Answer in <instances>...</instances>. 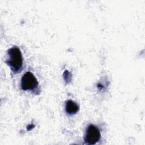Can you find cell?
<instances>
[{
	"label": "cell",
	"instance_id": "3",
	"mask_svg": "<svg viewBox=\"0 0 145 145\" xmlns=\"http://www.w3.org/2000/svg\"><path fill=\"white\" fill-rule=\"evenodd\" d=\"M101 139V133L99 128L95 125L89 124L86 129L84 138L85 143L95 144Z\"/></svg>",
	"mask_w": 145,
	"mask_h": 145
},
{
	"label": "cell",
	"instance_id": "2",
	"mask_svg": "<svg viewBox=\"0 0 145 145\" xmlns=\"http://www.w3.org/2000/svg\"><path fill=\"white\" fill-rule=\"evenodd\" d=\"M21 89L23 91H36L38 89L39 82L37 78L31 71L26 72L22 77Z\"/></svg>",
	"mask_w": 145,
	"mask_h": 145
},
{
	"label": "cell",
	"instance_id": "1",
	"mask_svg": "<svg viewBox=\"0 0 145 145\" xmlns=\"http://www.w3.org/2000/svg\"><path fill=\"white\" fill-rule=\"evenodd\" d=\"M7 58L5 62L10 66L14 74L21 71L23 67V59L20 49L17 46H13L7 50Z\"/></svg>",
	"mask_w": 145,
	"mask_h": 145
},
{
	"label": "cell",
	"instance_id": "4",
	"mask_svg": "<svg viewBox=\"0 0 145 145\" xmlns=\"http://www.w3.org/2000/svg\"><path fill=\"white\" fill-rule=\"evenodd\" d=\"M79 107L76 103L71 100H69L66 101L65 110L67 114L70 115L75 114L79 111Z\"/></svg>",
	"mask_w": 145,
	"mask_h": 145
}]
</instances>
